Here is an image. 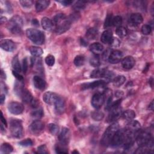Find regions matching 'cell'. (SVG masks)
<instances>
[{
  "label": "cell",
  "instance_id": "obj_1",
  "mask_svg": "<svg viewBox=\"0 0 154 154\" xmlns=\"http://www.w3.org/2000/svg\"><path fill=\"white\" fill-rule=\"evenodd\" d=\"M119 129V125L115 122L109 125L105 130L101 140V144L104 146H107L110 145L111 141L116 132Z\"/></svg>",
  "mask_w": 154,
  "mask_h": 154
},
{
  "label": "cell",
  "instance_id": "obj_2",
  "mask_svg": "<svg viewBox=\"0 0 154 154\" xmlns=\"http://www.w3.org/2000/svg\"><path fill=\"white\" fill-rule=\"evenodd\" d=\"M136 140L139 146H148L149 147H153V139L150 133L148 131H140Z\"/></svg>",
  "mask_w": 154,
  "mask_h": 154
},
{
  "label": "cell",
  "instance_id": "obj_3",
  "mask_svg": "<svg viewBox=\"0 0 154 154\" xmlns=\"http://www.w3.org/2000/svg\"><path fill=\"white\" fill-rule=\"evenodd\" d=\"M10 130L12 136L16 139H20L23 136V126L22 121L17 119H12L10 120Z\"/></svg>",
  "mask_w": 154,
  "mask_h": 154
},
{
  "label": "cell",
  "instance_id": "obj_4",
  "mask_svg": "<svg viewBox=\"0 0 154 154\" xmlns=\"http://www.w3.org/2000/svg\"><path fill=\"white\" fill-rule=\"evenodd\" d=\"M27 37L37 45H42L45 42V36L43 33L38 30L29 28L26 31Z\"/></svg>",
  "mask_w": 154,
  "mask_h": 154
},
{
  "label": "cell",
  "instance_id": "obj_5",
  "mask_svg": "<svg viewBox=\"0 0 154 154\" xmlns=\"http://www.w3.org/2000/svg\"><path fill=\"white\" fill-rule=\"evenodd\" d=\"M23 25V19L20 16L16 15L10 19L7 27L13 34H19L22 31Z\"/></svg>",
  "mask_w": 154,
  "mask_h": 154
},
{
  "label": "cell",
  "instance_id": "obj_6",
  "mask_svg": "<svg viewBox=\"0 0 154 154\" xmlns=\"http://www.w3.org/2000/svg\"><path fill=\"white\" fill-rule=\"evenodd\" d=\"M140 123L137 120H131L127 124L125 129V132L126 136L136 139V137L140 131Z\"/></svg>",
  "mask_w": 154,
  "mask_h": 154
},
{
  "label": "cell",
  "instance_id": "obj_7",
  "mask_svg": "<svg viewBox=\"0 0 154 154\" xmlns=\"http://www.w3.org/2000/svg\"><path fill=\"white\" fill-rule=\"evenodd\" d=\"M125 137L126 134L125 130L119 129L115 133L111 141V146L114 147H117L122 145L125 140Z\"/></svg>",
  "mask_w": 154,
  "mask_h": 154
},
{
  "label": "cell",
  "instance_id": "obj_8",
  "mask_svg": "<svg viewBox=\"0 0 154 154\" xmlns=\"http://www.w3.org/2000/svg\"><path fill=\"white\" fill-rule=\"evenodd\" d=\"M71 24V22L68 18H66L54 26L55 33L58 34H61L65 33L70 28Z\"/></svg>",
  "mask_w": 154,
  "mask_h": 154
},
{
  "label": "cell",
  "instance_id": "obj_9",
  "mask_svg": "<svg viewBox=\"0 0 154 154\" xmlns=\"http://www.w3.org/2000/svg\"><path fill=\"white\" fill-rule=\"evenodd\" d=\"M71 139V132L69 128H63L61 133H60V135L58 136V139L60 141V143L61 145L66 146Z\"/></svg>",
  "mask_w": 154,
  "mask_h": 154
},
{
  "label": "cell",
  "instance_id": "obj_10",
  "mask_svg": "<svg viewBox=\"0 0 154 154\" xmlns=\"http://www.w3.org/2000/svg\"><path fill=\"white\" fill-rule=\"evenodd\" d=\"M105 96L104 93H95L92 99L91 104L92 106L96 108L99 109L100 108L105 101Z\"/></svg>",
  "mask_w": 154,
  "mask_h": 154
},
{
  "label": "cell",
  "instance_id": "obj_11",
  "mask_svg": "<svg viewBox=\"0 0 154 154\" xmlns=\"http://www.w3.org/2000/svg\"><path fill=\"white\" fill-rule=\"evenodd\" d=\"M9 112L13 115H20L24 110V105L18 102H12L8 105Z\"/></svg>",
  "mask_w": 154,
  "mask_h": 154
},
{
  "label": "cell",
  "instance_id": "obj_12",
  "mask_svg": "<svg viewBox=\"0 0 154 154\" xmlns=\"http://www.w3.org/2000/svg\"><path fill=\"white\" fill-rule=\"evenodd\" d=\"M1 48L7 52H12L16 49L15 43L11 40L3 39L0 42Z\"/></svg>",
  "mask_w": 154,
  "mask_h": 154
},
{
  "label": "cell",
  "instance_id": "obj_13",
  "mask_svg": "<svg viewBox=\"0 0 154 154\" xmlns=\"http://www.w3.org/2000/svg\"><path fill=\"white\" fill-rule=\"evenodd\" d=\"M123 57V54L120 51L115 50L109 54L108 56V61L112 64H116L120 62Z\"/></svg>",
  "mask_w": 154,
  "mask_h": 154
},
{
  "label": "cell",
  "instance_id": "obj_14",
  "mask_svg": "<svg viewBox=\"0 0 154 154\" xmlns=\"http://www.w3.org/2000/svg\"><path fill=\"white\" fill-rule=\"evenodd\" d=\"M58 97L59 96L55 93L51 92H47L43 94V100L44 102L48 104L53 105L55 104Z\"/></svg>",
  "mask_w": 154,
  "mask_h": 154
},
{
  "label": "cell",
  "instance_id": "obj_15",
  "mask_svg": "<svg viewBox=\"0 0 154 154\" xmlns=\"http://www.w3.org/2000/svg\"><path fill=\"white\" fill-rule=\"evenodd\" d=\"M44 126H45V125H44V123L42 121L39 120H36L30 125V129L33 133L38 134L44 129Z\"/></svg>",
  "mask_w": 154,
  "mask_h": 154
},
{
  "label": "cell",
  "instance_id": "obj_16",
  "mask_svg": "<svg viewBox=\"0 0 154 154\" xmlns=\"http://www.w3.org/2000/svg\"><path fill=\"white\" fill-rule=\"evenodd\" d=\"M106 82L103 80H99L96 81H93V82L85 83L82 85V89L83 90L89 89H95V88L104 87L106 85Z\"/></svg>",
  "mask_w": 154,
  "mask_h": 154
},
{
  "label": "cell",
  "instance_id": "obj_17",
  "mask_svg": "<svg viewBox=\"0 0 154 154\" xmlns=\"http://www.w3.org/2000/svg\"><path fill=\"white\" fill-rule=\"evenodd\" d=\"M136 61L132 56H127L122 61V67L125 69H131L134 67Z\"/></svg>",
  "mask_w": 154,
  "mask_h": 154
},
{
  "label": "cell",
  "instance_id": "obj_18",
  "mask_svg": "<svg viewBox=\"0 0 154 154\" xmlns=\"http://www.w3.org/2000/svg\"><path fill=\"white\" fill-rule=\"evenodd\" d=\"M143 20V18L140 13H133L132 14L129 18V23L131 25L134 26L140 24Z\"/></svg>",
  "mask_w": 154,
  "mask_h": 154
},
{
  "label": "cell",
  "instance_id": "obj_19",
  "mask_svg": "<svg viewBox=\"0 0 154 154\" xmlns=\"http://www.w3.org/2000/svg\"><path fill=\"white\" fill-rule=\"evenodd\" d=\"M33 83L36 89L43 91L46 87V82L39 76H34L33 78Z\"/></svg>",
  "mask_w": 154,
  "mask_h": 154
},
{
  "label": "cell",
  "instance_id": "obj_20",
  "mask_svg": "<svg viewBox=\"0 0 154 154\" xmlns=\"http://www.w3.org/2000/svg\"><path fill=\"white\" fill-rule=\"evenodd\" d=\"M41 24L43 28L47 31H51L54 27L53 22L50 19L47 17L43 18L42 19Z\"/></svg>",
  "mask_w": 154,
  "mask_h": 154
},
{
  "label": "cell",
  "instance_id": "obj_21",
  "mask_svg": "<svg viewBox=\"0 0 154 154\" xmlns=\"http://www.w3.org/2000/svg\"><path fill=\"white\" fill-rule=\"evenodd\" d=\"M113 39V37L112 31L111 30H108L103 32V33L101 35V40L103 43L108 44V43H111Z\"/></svg>",
  "mask_w": 154,
  "mask_h": 154
},
{
  "label": "cell",
  "instance_id": "obj_22",
  "mask_svg": "<svg viewBox=\"0 0 154 154\" xmlns=\"http://www.w3.org/2000/svg\"><path fill=\"white\" fill-rule=\"evenodd\" d=\"M55 111L58 114H62L65 110V102L61 98L58 97L57 100L54 104Z\"/></svg>",
  "mask_w": 154,
  "mask_h": 154
},
{
  "label": "cell",
  "instance_id": "obj_23",
  "mask_svg": "<svg viewBox=\"0 0 154 154\" xmlns=\"http://www.w3.org/2000/svg\"><path fill=\"white\" fill-rule=\"evenodd\" d=\"M90 50L96 55L101 54L104 51V47L99 43H93L90 47Z\"/></svg>",
  "mask_w": 154,
  "mask_h": 154
},
{
  "label": "cell",
  "instance_id": "obj_24",
  "mask_svg": "<svg viewBox=\"0 0 154 154\" xmlns=\"http://www.w3.org/2000/svg\"><path fill=\"white\" fill-rule=\"evenodd\" d=\"M50 1L47 0H42V1H37L36 3V9L38 12H42L45 10L50 5Z\"/></svg>",
  "mask_w": 154,
  "mask_h": 154
},
{
  "label": "cell",
  "instance_id": "obj_25",
  "mask_svg": "<svg viewBox=\"0 0 154 154\" xmlns=\"http://www.w3.org/2000/svg\"><path fill=\"white\" fill-rule=\"evenodd\" d=\"M20 96H21V98H22V99H23V101L27 104H31V102L34 99L33 98L32 95L31 94V93L29 91H28L27 90L24 89Z\"/></svg>",
  "mask_w": 154,
  "mask_h": 154
},
{
  "label": "cell",
  "instance_id": "obj_26",
  "mask_svg": "<svg viewBox=\"0 0 154 154\" xmlns=\"http://www.w3.org/2000/svg\"><path fill=\"white\" fill-rule=\"evenodd\" d=\"M122 118L128 121L133 120L136 117V113L132 109H127L122 114Z\"/></svg>",
  "mask_w": 154,
  "mask_h": 154
},
{
  "label": "cell",
  "instance_id": "obj_27",
  "mask_svg": "<svg viewBox=\"0 0 154 154\" xmlns=\"http://www.w3.org/2000/svg\"><path fill=\"white\" fill-rule=\"evenodd\" d=\"M106 70L104 69H96L93 71L91 74V77L93 78H104Z\"/></svg>",
  "mask_w": 154,
  "mask_h": 154
},
{
  "label": "cell",
  "instance_id": "obj_28",
  "mask_svg": "<svg viewBox=\"0 0 154 154\" xmlns=\"http://www.w3.org/2000/svg\"><path fill=\"white\" fill-rule=\"evenodd\" d=\"M98 34V29L96 28H91L86 32V37L89 40L95 39Z\"/></svg>",
  "mask_w": 154,
  "mask_h": 154
},
{
  "label": "cell",
  "instance_id": "obj_29",
  "mask_svg": "<svg viewBox=\"0 0 154 154\" xmlns=\"http://www.w3.org/2000/svg\"><path fill=\"white\" fill-rule=\"evenodd\" d=\"M12 65L13 70L17 72H20L22 70V68L20 66V64L19 62V60L18 59V55H16L13 57L12 61Z\"/></svg>",
  "mask_w": 154,
  "mask_h": 154
},
{
  "label": "cell",
  "instance_id": "obj_30",
  "mask_svg": "<svg viewBox=\"0 0 154 154\" xmlns=\"http://www.w3.org/2000/svg\"><path fill=\"white\" fill-rule=\"evenodd\" d=\"M126 81V78L123 75H119L114 78L113 80V84L116 87H120L122 85H123L125 82Z\"/></svg>",
  "mask_w": 154,
  "mask_h": 154
},
{
  "label": "cell",
  "instance_id": "obj_31",
  "mask_svg": "<svg viewBox=\"0 0 154 154\" xmlns=\"http://www.w3.org/2000/svg\"><path fill=\"white\" fill-rule=\"evenodd\" d=\"M30 52L34 57H40L43 54V50L37 47H31L30 48Z\"/></svg>",
  "mask_w": 154,
  "mask_h": 154
},
{
  "label": "cell",
  "instance_id": "obj_32",
  "mask_svg": "<svg viewBox=\"0 0 154 154\" xmlns=\"http://www.w3.org/2000/svg\"><path fill=\"white\" fill-rule=\"evenodd\" d=\"M13 147L9 143H5L1 146V152L2 153H10L13 152Z\"/></svg>",
  "mask_w": 154,
  "mask_h": 154
},
{
  "label": "cell",
  "instance_id": "obj_33",
  "mask_svg": "<svg viewBox=\"0 0 154 154\" xmlns=\"http://www.w3.org/2000/svg\"><path fill=\"white\" fill-rule=\"evenodd\" d=\"M22 82H23V81H19V82H16L15 85V92L20 96L21 95L22 93H23V92L24 90V84Z\"/></svg>",
  "mask_w": 154,
  "mask_h": 154
},
{
  "label": "cell",
  "instance_id": "obj_34",
  "mask_svg": "<svg viewBox=\"0 0 154 154\" xmlns=\"http://www.w3.org/2000/svg\"><path fill=\"white\" fill-rule=\"evenodd\" d=\"M92 118L96 121H100L103 119L104 115L102 112L99 111H95L91 113Z\"/></svg>",
  "mask_w": 154,
  "mask_h": 154
},
{
  "label": "cell",
  "instance_id": "obj_35",
  "mask_svg": "<svg viewBox=\"0 0 154 154\" xmlns=\"http://www.w3.org/2000/svg\"><path fill=\"white\" fill-rule=\"evenodd\" d=\"M74 64L77 67L82 66L85 62V57L83 55H77L74 59Z\"/></svg>",
  "mask_w": 154,
  "mask_h": 154
},
{
  "label": "cell",
  "instance_id": "obj_36",
  "mask_svg": "<svg viewBox=\"0 0 154 154\" xmlns=\"http://www.w3.org/2000/svg\"><path fill=\"white\" fill-rule=\"evenodd\" d=\"M90 63L91 64L93 67L97 68L99 67L101 64V61H100V58L98 55H94L93 56L91 59H90Z\"/></svg>",
  "mask_w": 154,
  "mask_h": 154
},
{
  "label": "cell",
  "instance_id": "obj_37",
  "mask_svg": "<svg viewBox=\"0 0 154 154\" xmlns=\"http://www.w3.org/2000/svg\"><path fill=\"white\" fill-rule=\"evenodd\" d=\"M116 34L118 36H119L120 37H125L127 34H128V31H127V29L124 27H119L118 28H117L116 29Z\"/></svg>",
  "mask_w": 154,
  "mask_h": 154
},
{
  "label": "cell",
  "instance_id": "obj_38",
  "mask_svg": "<svg viewBox=\"0 0 154 154\" xmlns=\"http://www.w3.org/2000/svg\"><path fill=\"white\" fill-rule=\"evenodd\" d=\"M48 129L50 132L53 135H57L59 131L58 126L54 123H50L48 125Z\"/></svg>",
  "mask_w": 154,
  "mask_h": 154
},
{
  "label": "cell",
  "instance_id": "obj_39",
  "mask_svg": "<svg viewBox=\"0 0 154 154\" xmlns=\"http://www.w3.org/2000/svg\"><path fill=\"white\" fill-rule=\"evenodd\" d=\"M31 116L33 118H34L36 119H40L43 117V112L42 108H38L35 109L31 113Z\"/></svg>",
  "mask_w": 154,
  "mask_h": 154
},
{
  "label": "cell",
  "instance_id": "obj_40",
  "mask_svg": "<svg viewBox=\"0 0 154 154\" xmlns=\"http://www.w3.org/2000/svg\"><path fill=\"white\" fill-rule=\"evenodd\" d=\"M113 15L112 14H109L107 15L105 18V20L104 23V28H108L112 26L113 24Z\"/></svg>",
  "mask_w": 154,
  "mask_h": 154
},
{
  "label": "cell",
  "instance_id": "obj_41",
  "mask_svg": "<svg viewBox=\"0 0 154 154\" xmlns=\"http://www.w3.org/2000/svg\"><path fill=\"white\" fill-rule=\"evenodd\" d=\"M85 3L86 1H77L74 5V9L75 10H83L85 7Z\"/></svg>",
  "mask_w": 154,
  "mask_h": 154
},
{
  "label": "cell",
  "instance_id": "obj_42",
  "mask_svg": "<svg viewBox=\"0 0 154 154\" xmlns=\"http://www.w3.org/2000/svg\"><path fill=\"white\" fill-rule=\"evenodd\" d=\"M122 24V18L120 16H116L113 19V24L112 25L117 28L121 26Z\"/></svg>",
  "mask_w": 154,
  "mask_h": 154
},
{
  "label": "cell",
  "instance_id": "obj_43",
  "mask_svg": "<svg viewBox=\"0 0 154 154\" xmlns=\"http://www.w3.org/2000/svg\"><path fill=\"white\" fill-rule=\"evenodd\" d=\"M55 58L52 55H48L45 58V63L49 66H53L55 63Z\"/></svg>",
  "mask_w": 154,
  "mask_h": 154
},
{
  "label": "cell",
  "instance_id": "obj_44",
  "mask_svg": "<svg viewBox=\"0 0 154 154\" xmlns=\"http://www.w3.org/2000/svg\"><path fill=\"white\" fill-rule=\"evenodd\" d=\"M142 32L145 35L150 34L152 32V27L150 25H144L142 28Z\"/></svg>",
  "mask_w": 154,
  "mask_h": 154
},
{
  "label": "cell",
  "instance_id": "obj_45",
  "mask_svg": "<svg viewBox=\"0 0 154 154\" xmlns=\"http://www.w3.org/2000/svg\"><path fill=\"white\" fill-rule=\"evenodd\" d=\"M115 77V75L113 72L106 70L104 78H106L108 81H113Z\"/></svg>",
  "mask_w": 154,
  "mask_h": 154
},
{
  "label": "cell",
  "instance_id": "obj_46",
  "mask_svg": "<svg viewBox=\"0 0 154 154\" xmlns=\"http://www.w3.org/2000/svg\"><path fill=\"white\" fill-rule=\"evenodd\" d=\"M19 144L23 146H25V147H28V146H31L33 145V141L30 139H25L23 141H20Z\"/></svg>",
  "mask_w": 154,
  "mask_h": 154
},
{
  "label": "cell",
  "instance_id": "obj_47",
  "mask_svg": "<svg viewBox=\"0 0 154 154\" xmlns=\"http://www.w3.org/2000/svg\"><path fill=\"white\" fill-rule=\"evenodd\" d=\"M64 145H61V146H57L55 147V151L57 153H66L68 152L67 149L64 147Z\"/></svg>",
  "mask_w": 154,
  "mask_h": 154
},
{
  "label": "cell",
  "instance_id": "obj_48",
  "mask_svg": "<svg viewBox=\"0 0 154 154\" xmlns=\"http://www.w3.org/2000/svg\"><path fill=\"white\" fill-rule=\"evenodd\" d=\"M20 3L22 6L25 8H29L32 6L33 4V1H27V0H23V1H20Z\"/></svg>",
  "mask_w": 154,
  "mask_h": 154
},
{
  "label": "cell",
  "instance_id": "obj_49",
  "mask_svg": "<svg viewBox=\"0 0 154 154\" xmlns=\"http://www.w3.org/2000/svg\"><path fill=\"white\" fill-rule=\"evenodd\" d=\"M38 150V153H48V151L47 150V147L46 146V145H41L39 147H38L37 149Z\"/></svg>",
  "mask_w": 154,
  "mask_h": 154
},
{
  "label": "cell",
  "instance_id": "obj_50",
  "mask_svg": "<svg viewBox=\"0 0 154 154\" xmlns=\"http://www.w3.org/2000/svg\"><path fill=\"white\" fill-rule=\"evenodd\" d=\"M24 73H26L28 70V60L27 58H25L23 61V67H22Z\"/></svg>",
  "mask_w": 154,
  "mask_h": 154
},
{
  "label": "cell",
  "instance_id": "obj_51",
  "mask_svg": "<svg viewBox=\"0 0 154 154\" xmlns=\"http://www.w3.org/2000/svg\"><path fill=\"white\" fill-rule=\"evenodd\" d=\"M13 75L18 81H23V77L19 74V72H17L15 71H13Z\"/></svg>",
  "mask_w": 154,
  "mask_h": 154
},
{
  "label": "cell",
  "instance_id": "obj_52",
  "mask_svg": "<svg viewBox=\"0 0 154 154\" xmlns=\"http://www.w3.org/2000/svg\"><path fill=\"white\" fill-rule=\"evenodd\" d=\"M111 45L113 47H118L120 44V42L119 41V40H118L116 38H113L112 42H111Z\"/></svg>",
  "mask_w": 154,
  "mask_h": 154
},
{
  "label": "cell",
  "instance_id": "obj_53",
  "mask_svg": "<svg viewBox=\"0 0 154 154\" xmlns=\"http://www.w3.org/2000/svg\"><path fill=\"white\" fill-rule=\"evenodd\" d=\"M60 3H61L64 6H68L73 3V1H69V0H65V1H59Z\"/></svg>",
  "mask_w": 154,
  "mask_h": 154
},
{
  "label": "cell",
  "instance_id": "obj_54",
  "mask_svg": "<svg viewBox=\"0 0 154 154\" xmlns=\"http://www.w3.org/2000/svg\"><path fill=\"white\" fill-rule=\"evenodd\" d=\"M1 122H2V123H4V125H5V126H7V122H6V119L4 118V116H3V112H1Z\"/></svg>",
  "mask_w": 154,
  "mask_h": 154
},
{
  "label": "cell",
  "instance_id": "obj_55",
  "mask_svg": "<svg viewBox=\"0 0 154 154\" xmlns=\"http://www.w3.org/2000/svg\"><path fill=\"white\" fill-rule=\"evenodd\" d=\"M32 24H33V25L34 26H36V27L39 26V21H38L36 19H34L32 20Z\"/></svg>",
  "mask_w": 154,
  "mask_h": 154
},
{
  "label": "cell",
  "instance_id": "obj_56",
  "mask_svg": "<svg viewBox=\"0 0 154 154\" xmlns=\"http://www.w3.org/2000/svg\"><path fill=\"white\" fill-rule=\"evenodd\" d=\"M5 99H6L5 95L4 94H2L1 95V98H0V101H0V102H1V104H3L4 103Z\"/></svg>",
  "mask_w": 154,
  "mask_h": 154
},
{
  "label": "cell",
  "instance_id": "obj_57",
  "mask_svg": "<svg viewBox=\"0 0 154 154\" xmlns=\"http://www.w3.org/2000/svg\"><path fill=\"white\" fill-rule=\"evenodd\" d=\"M6 21H7V18H6V17L2 16V17L1 18V19H0V22H1V24L5 23V22H6Z\"/></svg>",
  "mask_w": 154,
  "mask_h": 154
},
{
  "label": "cell",
  "instance_id": "obj_58",
  "mask_svg": "<svg viewBox=\"0 0 154 154\" xmlns=\"http://www.w3.org/2000/svg\"><path fill=\"white\" fill-rule=\"evenodd\" d=\"M149 109H150V110H152V111L153 110V101H152L151 102V103L149 104Z\"/></svg>",
  "mask_w": 154,
  "mask_h": 154
},
{
  "label": "cell",
  "instance_id": "obj_59",
  "mask_svg": "<svg viewBox=\"0 0 154 154\" xmlns=\"http://www.w3.org/2000/svg\"><path fill=\"white\" fill-rule=\"evenodd\" d=\"M81 45H84V46H86L87 45V42L83 39H82L81 40Z\"/></svg>",
  "mask_w": 154,
  "mask_h": 154
},
{
  "label": "cell",
  "instance_id": "obj_60",
  "mask_svg": "<svg viewBox=\"0 0 154 154\" xmlns=\"http://www.w3.org/2000/svg\"><path fill=\"white\" fill-rule=\"evenodd\" d=\"M1 78H3V79H6V74L4 73V72L3 71H1Z\"/></svg>",
  "mask_w": 154,
  "mask_h": 154
},
{
  "label": "cell",
  "instance_id": "obj_61",
  "mask_svg": "<svg viewBox=\"0 0 154 154\" xmlns=\"http://www.w3.org/2000/svg\"><path fill=\"white\" fill-rule=\"evenodd\" d=\"M79 153V152H78L77 150H74L72 152V153Z\"/></svg>",
  "mask_w": 154,
  "mask_h": 154
}]
</instances>
